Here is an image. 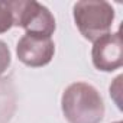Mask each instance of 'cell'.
<instances>
[{"label": "cell", "instance_id": "cell-1", "mask_svg": "<svg viewBox=\"0 0 123 123\" xmlns=\"http://www.w3.org/2000/svg\"><path fill=\"white\" fill-rule=\"evenodd\" d=\"M62 113L68 123H100L104 116V103L96 87L87 83H73L61 98Z\"/></svg>", "mask_w": 123, "mask_h": 123}, {"label": "cell", "instance_id": "cell-2", "mask_svg": "<svg viewBox=\"0 0 123 123\" xmlns=\"http://www.w3.org/2000/svg\"><path fill=\"white\" fill-rule=\"evenodd\" d=\"M73 15L80 33L91 42H96L98 38L110 33V28L114 20L113 6L103 0L77 2L74 5Z\"/></svg>", "mask_w": 123, "mask_h": 123}, {"label": "cell", "instance_id": "cell-3", "mask_svg": "<svg viewBox=\"0 0 123 123\" xmlns=\"http://www.w3.org/2000/svg\"><path fill=\"white\" fill-rule=\"evenodd\" d=\"M15 25L23 28L26 33L51 38L55 32V18L52 13L33 0H12Z\"/></svg>", "mask_w": 123, "mask_h": 123}, {"label": "cell", "instance_id": "cell-4", "mask_svg": "<svg viewBox=\"0 0 123 123\" xmlns=\"http://www.w3.org/2000/svg\"><path fill=\"white\" fill-rule=\"evenodd\" d=\"M55 54V43L52 38L39 36L25 33L18 45H16V55L20 62L28 67H43L48 65Z\"/></svg>", "mask_w": 123, "mask_h": 123}, {"label": "cell", "instance_id": "cell-5", "mask_svg": "<svg viewBox=\"0 0 123 123\" xmlns=\"http://www.w3.org/2000/svg\"><path fill=\"white\" fill-rule=\"evenodd\" d=\"M91 59L97 70L104 73H111L122 67V36L120 32L107 33L98 38L91 49Z\"/></svg>", "mask_w": 123, "mask_h": 123}, {"label": "cell", "instance_id": "cell-6", "mask_svg": "<svg viewBox=\"0 0 123 123\" xmlns=\"http://www.w3.org/2000/svg\"><path fill=\"white\" fill-rule=\"evenodd\" d=\"M13 25H15V19H13L12 0H7V2L0 0V33L7 32Z\"/></svg>", "mask_w": 123, "mask_h": 123}, {"label": "cell", "instance_id": "cell-7", "mask_svg": "<svg viewBox=\"0 0 123 123\" xmlns=\"http://www.w3.org/2000/svg\"><path fill=\"white\" fill-rule=\"evenodd\" d=\"M10 62H12V56H10L9 46L3 41H0V75H3L7 71Z\"/></svg>", "mask_w": 123, "mask_h": 123}, {"label": "cell", "instance_id": "cell-8", "mask_svg": "<svg viewBox=\"0 0 123 123\" xmlns=\"http://www.w3.org/2000/svg\"><path fill=\"white\" fill-rule=\"evenodd\" d=\"M122 80H123V75H119L114 80V83L110 86V96L113 97V100L116 101L119 109H122V101H120V97H119L120 96V83H122Z\"/></svg>", "mask_w": 123, "mask_h": 123}, {"label": "cell", "instance_id": "cell-9", "mask_svg": "<svg viewBox=\"0 0 123 123\" xmlns=\"http://www.w3.org/2000/svg\"><path fill=\"white\" fill-rule=\"evenodd\" d=\"M114 123H122V122H120V120H119V122H114Z\"/></svg>", "mask_w": 123, "mask_h": 123}]
</instances>
